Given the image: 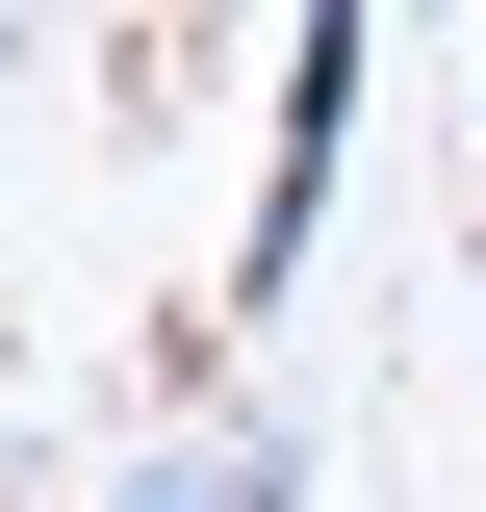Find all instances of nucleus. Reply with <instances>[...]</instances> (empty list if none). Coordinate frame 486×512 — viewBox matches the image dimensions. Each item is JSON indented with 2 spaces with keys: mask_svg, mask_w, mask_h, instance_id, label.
I'll return each mask as SVG.
<instances>
[{
  "mask_svg": "<svg viewBox=\"0 0 486 512\" xmlns=\"http://www.w3.org/2000/svg\"><path fill=\"white\" fill-rule=\"evenodd\" d=\"M359 26H384V0H307V26H282V154H256V256H231V282H307V231H333V154H359Z\"/></svg>",
  "mask_w": 486,
  "mask_h": 512,
  "instance_id": "obj_1",
  "label": "nucleus"
},
{
  "mask_svg": "<svg viewBox=\"0 0 486 512\" xmlns=\"http://www.w3.org/2000/svg\"><path fill=\"white\" fill-rule=\"evenodd\" d=\"M103 512H307V461L256 436V410H205V436H154V461H128Z\"/></svg>",
  "mask_w": 486,
  "mask_h": 512,
  "instance_id": "obj_2",
  "label": "nucleus"
}]
</instances>
